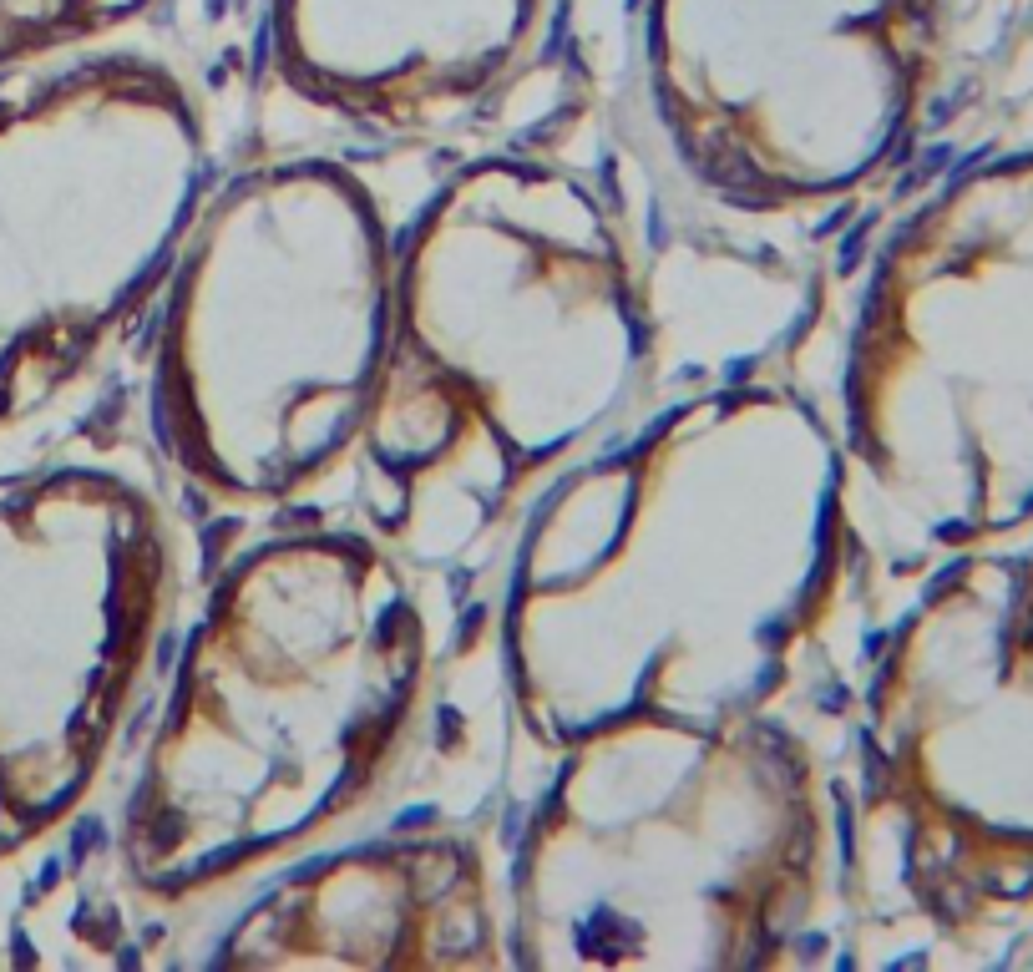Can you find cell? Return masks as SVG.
Wrapping results in <instances>:
<instances>
[{
  "label": "cell",
  "mask_w": 1033,
  "mask_h": 972,
  "mask_svg": "<svg viewBox=\"0 0 1033 972\" xmlns=\"http://www.w3.org/2000/svg\"><path fill=\"white\" fill-rule=\"evenodd\" d=\"M568 0H259L244 147L466 152L563 107Z\"/></svg>",
  "instance_id": "cell-9"
},
{
  "label": "cell",
  "mask_w": 1033,
  "mask_h": 972,
  "mask_svg": "<svg viewBox=\"0 0 1033 972\" xmlns=\"http://www.w3.org/2000/svg\"><path fill=\"white\" fill-rule=\"evenodd\" d=\"M502 816L512 967L846 962L841 816L816 709L588 729L502 790Z\"/></svg>",
  "instance_id": "cell-6"
},
{
  "label": "cell",
  "mask_w": 1033,
  "mask_h": 972,
  "mask_svg": "<svg viewBox=\"0 0 1033 972\" xmlns=\"http://www.w3.org/2000/svg\"><path fill=\"white\" fill-rule=\"evenodd\" d=\"M482 598L355 512L233 532L76 846L82 937L168 962L274 871L446 785H502Z\"/></svg>",
  "instance_id": "cell-2"
},
{
  "label": "cell",
  "mask_w": 1033,
  "mask_h": 972,
  "mask_svg": "<svg viewBox=\"0 0 1033 972\" xmlns=\"http://www.w3.org/2000/svg\"><path fill=\"white\" fill-rule=\"evenodd\" d=\"M168 962L223 972H492L507 947L502 785H446L238 897Z\"/></svg>",
  "instance_id": "cell-10"
},
{
  "label": "cell",
  "mask_w": 1033,
  "mask_h": 972,
  "mask_svg": "<svg viewBox=\"0 0 1033 972\" xmlns=\"http://www.w3.org/2000/svg\"><path fill=\"white\" fill-rule=\"evenodd\" d=\"M973 0H568L563 102L709 249L821 274L973 107Z\"/></svg>",
  "instance_id": "cell-5"
},
{
  "label": "cell",
  "mask_w": 1033,
  "mask_h": 972,
  "mask_svg": "<svg viewBox=\"0 0 1033 972\" xmlns=\"http://www.w3.org/2000/svg\"><path fill=\"white\" fill-rule=\"evenodd\" d=\"M451 157L244 147L213 183L132 355L142 426L208 552L350 512L401 249Z\"/></svg>",
  "instance_id": "cell-4"
},
{
  "label": "cell",
  "mask_w": 1033,
  "mask_h": 972,
  "mask_svg": "<svg viewBox=\"0 0 1033 972\" xmlns=\"http://www.w3.org/2000/svg\"><path fill=\"white\" fill-rule=\"evenodd\" d=\"M238 152L244 41L173 26L0 81V431L132 365Z\"/></svg>",
  "instance_id": "cell-7"
},
{
  "label": "cell",
  "mask_w": 1033,
  "mask_h": 972,
  "mask_svg": "<svg viewBox=\"0 0 1033 972\" xmlns=\"http://www.w3.org/2000/svg\"><path fill=\"white\" fill-rule=\"evenodd\" d=\"M0 476V861L82 846L203 578L122 365Z\"/></svg>",
  "instance_id": "cell-8"
},
{
  "label": "cell",
  "mask_w": 1033,
  "mask_h": 972,
  "mask_svg": "<svg viewBox=\"0 0 1033 972\" xmlns=\"http://www.w3.org/2000/svg\"><path fill=\"white\" fill-rule=\"evenodd\" d=\"M973 6H978V0H973Z\"/></svg>",
  "instance_id": "cell-12"
},
{
  "label": "cell",
  "mask_w": 1033,
  "mask_h": 972,
  "mask_svg": "<svg viewBox=\"0 0 1033 972\" xmlns=\"http://www.w3.org/2000/svg\"><path fill=\"white\" fill-rule=\"evenodd\" d=\"M856 633L841 451L785 365L664 400L517 522L476 618L502 790L618 719L816 709Z\"/></svg>",
  "instance_id": "cell-3"
},
{
  "label": "cell",
  "mask_w": 1033,
  "mask_h": 972,
  "mask_svg": "<svg viewBox=\"0 0 1033 972\" xmlns=\"http://www.w3.org/2000/svg\"><path fill=\"white\" fill-rule=\"evenodd\" d=\"M816 284L689 238L568 102L466 147L406 233L350 512L482 598L552 481L664 400L780 365Z\"/></svg>",
  "instance_id": "cell-1"
},
{
  "label": "cell",
  "mask_w": 1033,
  "mask_h": 972,
  "mask_svg": "<svg viewBox=\"0 0 1033 972\" xmlns=\"http://www.w3.org/2000/svg\"><path fill=\"white\" fill-rule=\"evenodd\" d=\"M183 6L188 0H0V81L188 26Z\"/></svg>",
  "instance_id": "cell-11"
}]
</instances>
